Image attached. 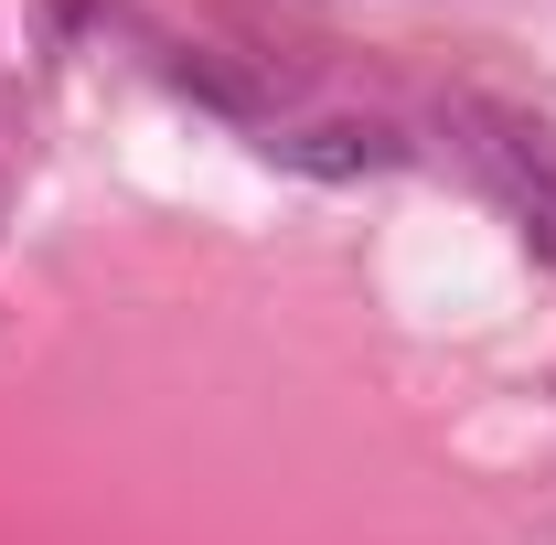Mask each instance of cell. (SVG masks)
Wrapping results in <instances>:
<instances>
[{
    "label": "cell",
    "instance_id": "obj_1",
    "mask_svg": "<svg viewBox=\"0 0 556 545\" xmlns=\"http://www.w3.org/2000/svg\"><path fill=\"white\" fill-rule=\"evenodd\" d=\"M268 150L289 161V172H311V182H364V172H396V139H386V129H343V118H332V129H278Z\"/></svg>",
    "mask_w": 556,
    "mask_h": 545
},
{
    "label": "cell",
    "instance_id": "obj_2",
    "mask_svg": "<svg viewBox=\"0 0 556 545\" xmlns=\"http://www.w3.org/2000/svg\"><path fill=\"white\" fill-rule=\"evenodd\" d=\"M482 172H492V193L525 214V236L556 257V172H546V161H525L514 139H482Z\"/></svg>",
    "mask_w": 556,
    "mask_h": 545
}]
</instances>
